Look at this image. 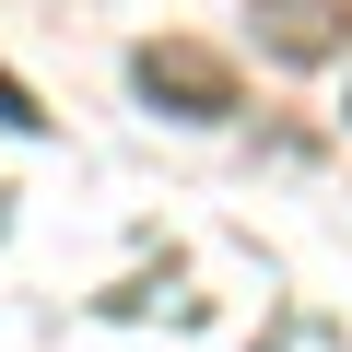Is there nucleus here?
<instances>
[{
    "mask_svg": "<svg viewBox=\"0 0 352 352\" xmlns=\"http://www.w3.org/2000/svg\"><path fill=\"white\" fill-rule=\"evenodd\" d=\"M247 36H258V59L317 71V59L352 47V0H247Z\"/></svg>",
    "mask_w": 352,
    "mask_h": 352,
    "instance_id": "obj_2",
    "label": "nucleus"
},
{
    "mask_svg": "<svg viewBox=\"0 0 352 352\" xmlns=\"http://www.w3.org/2000/svg\"><path fill=\"white\" fill-rule=\"evenodd\" d=\"M0 129H24V141H36V129H47V106H36V94H24V82H12V71H0Z\"/></svg>",
    "mask_w": 352,
    "mask_h": 352,
    "instance_id": "obj_3",
    "label": "nucleus"
},
{
    "mask_svg": "<svg viewBox=\"0 0 352 352\" xmlns=\"http://www.w3.org/2000/svg\"><path fill=\"white\" fill-rule=\"evenodd\" d=\"M129 94H141L153 118H176V129H223V118L247 106L235 59L200 47V36H141V47H129Z\"/></svg>",
    "mask_w": 352,
    "mask_h": 352,
    "instance_id": "obj_1",
    "label": "nucleus"
}]
</instances>
